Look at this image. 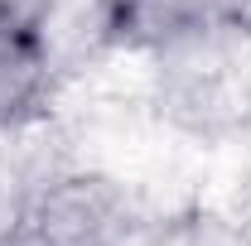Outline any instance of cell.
<instances>
[{
    "instance_id": "1",
    "label": "cell",
    "mask_w": 251,
    "mask_h": 246,
    "mask_svg": "<svg viewBox=\"0 0 251 246\" xmlns=\"http://www.w3.org/2000/svg\"><path fill=\"white\" fill-rule=\"evenodd\" d=\"M145 49L150 111L188 140L251 130V15L159 29Z\"/></svg>"
},
{
    "instance_id": "2",
    "label": "cell",
    "mask_w": 251,
    "mask_h": 246,
    "mask_svg": "<svg viewBox=\"0 0 251 246\" xmlns=\"http://www.w3.org/2000/svg\"><path fill=\"white\" fill-rule=\"evenodd\" d=\"M155 217L130 179L101 164H77L39 198L29 222L53 246H140Z\"/></svg>"
},
{
    "instance_id": "3",
    "label": "cell",
    "mask_w": 251,
    "mask_h": 246,
    "mask_svg": "<svg viewBox=\"0 0 251 246\" xmlns=\"http://www.w3.org/2000/svg\"><path fill=\"white\" fill-rule=\"evenodd\" d=\"M77 164V140L58 111L34 106L15 121H0V237L25 227L39 198Z\"/></svg>"
},
{
    "instance_id": "4",
    "label": "cell",
    "mask_w": 251,
    "mask_h": 246,
    "mask_svg": "<svg viewBox=\"0 0 251 246\" xmlns=\"http://www.w3.org/2000/svg\"><path fill=\"white\" fill-rule=\"evenodd\" d=\"M218 15H251V0H121L116 29H126V39H135V44H145L159 29H174L188 20H218Z\"/></svg>"
},
{
    "instance_id": "5",
    "label": "cell",
    "mask_w": 251,
    "mask_h": 246,
    "mask_svg": "<svg viewBox=\"0 0 251 246\" xmlns=\"http://www.w3.org/2000/svg\"><path fill=\"white\" fill-rule=\"evenodd\" d=\"M140 246H251V227L232 222L227 213H208V208L159 213Z\"/></svg>"
},
{
    "instance_id": "6",
    "label": "cell",
    "mask_w": 251,
    "mask_h": 246,
    "mask_svg": "<svg viewBox=\"0 0 251 246\" xmlns=\"http://www.w3.org/2000/svg\"><path fill=\"white\" fill-rule=\"evenodd\" d=\"M53 82V68L39 49H25L15 58H0V121H15L34 106H44V92Z\"/></svg>"
},
{
    "instance_id": "7",
    "label": "cell",
    "mask_w": 251,
    "mask_h": 246,
    "mask_svg": "<svg viewBox=\"0 0 251 246\" xmlns=\"http://www.w3.org/2000/svg\"><path fill=\"white\" fill-rule=\"evenodd\" d=\"M49 0H0V58L39 49V20Z\"/></svg>"
},
{
    "instance_id": "8",
    "label": "cell",
    "mask_w": 251,
    "mask_h": 246,
    "mask_svg": "<svg viewBox=\"0 0 251 246\" xmlns=\"http://www.w3.org/2000/svg\"><path fill=\"white\" fill-rule=\"evenodd\" d=\"M0 246H53V242H49L34 222H25V227H15L10 237H0Z\"/></svg>"
},
{
    "instance_id": "9",
    "label": "cell",
    "mask_w": 251,
    "mask_h": 246,
    "mask_svg": "<svg viewBox=\"0 0 251 246\" xmlns=\"http://www.w3.org/2000/svg\"><path fill=\"white\" fill-rule=\"evenodd\" d=\"M116 5H121V0H111V10H116Z\"/></svg>"
}]
</instances>
